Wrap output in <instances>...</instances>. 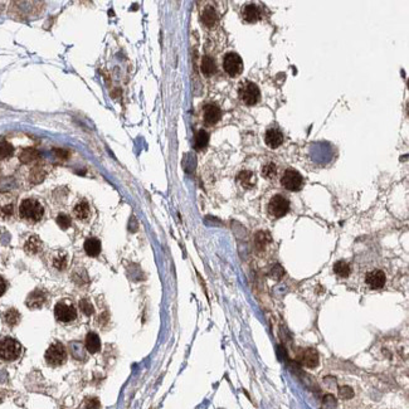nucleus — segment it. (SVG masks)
I'll list each match as a JSON object with an SVG mask.
<instances>
[{"label": "nucleus", "mask_w": 409, "mask_h": 409, "mask_svg": "<svg viewBox=\"0 0 409 409\" xmlns=\"http://www.w3.org/2000/svg\"><path fill=\"white\" fill-rule=\"evenodd\" d=\"M19 214L30 223H37L44 216V208L35 199H24L19 205Z\"/></svg>", "instance_id": "1"}, {"label": "nucleus", "mask_w": 409, "mask_h": 409, "mask_svg": "<svg viewBox=\"0 0 409 409\" xmlns=\"http://www.w3.org/2000/svg\"><path fill=\"white\" fill-rule=\"evenodd\" d=\"M22 345L13 337H3L0 340V359L5 361H14L20 356Z\"/></svg>", "instance_id": "2"}, {"label": "nucleus", "mask_w": 409, "mask_h": 409, "mask_svg": "<svg viewBox=\"0 0 409 409\" xmlns=\"http://www.w3.org/2000/svg\"><path fill=\"white\" fill-rule=\"evenodd\" d=\"M238 94H240L241 101L247 106L256 105L261 98V92H259L258 86L256 83H253V82L248 81L241 84L240 89H238Z\"/></svg>", "instance_id": "3"}, {"label": "nucleus", "mask_w": 409, "mask_h": 409, "mask_svg": "<svg viewBox=\"0 0 409 409\" xmlns=\"http://www.w3.org/2000/svg\"><path fill=\"white\" fill-rule=\"evenodd\" d=\"M46 361L52 366H60L67 360V350L61 342H53L46 351Z\"/></svg>", "instance_id": "4"}, {"label": "nucleus", "mask_w": 409, "mask_h": 409, "mask_svg": "<svg viewBox=\"0 0 409 409\" xmlns=\"http://www.w3.org/2000/svg\"><path fill=\"white\" fill-rule=\"evenodd\" d=\"M54 316H56L57 321L62 324L72 323L77 318V310L70 302L60 301L54 306Z\"/></svg>", "instance_id": "5"}, {"label": "nucleus", "mask_w": 409, "mask_h": 409, "mask_svg": "<svg viewBox=\"0 0 409 409\" xmlns=\"http://www.w3.org/2000/svg\"><path fill=\"white\" fill-rule=\"evenodd\" d=\"M290 210V202L283 195H275L268 203V213L275 218H282Z\"/></svg>", "instance_id": "6"}, {"label": "nucleus", "mask_w": 409, "mask_h": 409, "mask_svg": "<svg viewBox=\"0 0 409 409\" xmlns=\"http://www.w3.org/2000/svg\"><path fill=\"white\" fill-rule=\"evenodd\" d=\"M281 184L285 189L290 191H299L301 190L302 185H304V178L299 171L294 169H287L285 174L282 175L281 179Z\"/></svg>", "instance_id": "7"}, {"label": "nucleus", "mask_w": 409, "mask_h": 409, "mask_svg": "<svg viewBox=\"0 0 409 409\" xmlns=\"http://www.w3.org/2000/svg\"><path fill=\"white\" fill-rule=\"evenodd\" d=\"M224 71L228 73L231 77H237L242 73L243 71V62L240 54L237 53H228L226 54L223 61Z\"/></svg>", "instance_id": "8"}, {"label": "nucleus", "mask_w": 409, "mask_h": 409, "mask_svg": "<svg viewBox=\"0 0 409 409\" xmlns=\"http://www.w3.org/2000/svg\"><path fill=\"white\" fill-rule=\"evenodd\" d=\"M14 214V198L10 194H0V219H9Z\"/></svg>", "instance_id": "9"}, {"label": "nucleus", "mask_w": 409, "mask_h": 409, "mask_svg": "<svg viewBox=\"0 0 409 409\" xmlns=\"http://www.w3.org/2000/svg\"><path fill=\"white\" fill-rule=\"evenodd\" d=\"M385 281H387V277H385V273L382 269L370 271L368 272L365 276V282L368 283L373 290H380V288L384 287Z\"/></svg>", "instance_id": "10"}, {"label": "nucleus", "mask_w": 409, "mask_h": 409, "mask_svg": "<svg viewBox=\"0 0 409 409\" xmlns=\"http://www.w3.org/2000/svg\"><path fill=\"white\" fill-rule=\"evenodd\" d=\"M300 361L304 366L309 369H315L316 366L320 364V358H319V353L315 349H306L302 351L301 356H300Z\"/></svg>", "instance_id": "11"}, {"label": "nucleus", "mask_w": 409, "mask_h": 409, "mask_svg": "<svg viewBox=\"0 0 409 409\" xmlns=\"http://www.w3.org/2000/svg\"><path fill=\"white\" fill-rule=\"evenodd\" d=\"M203 116H204V121L208 125H216L217 122L221 120V108L214 103H209L203 110Z\"/></svg>", "instance_id": "12"}, {"label": "nucleus", "mask_w": 409, "mask_h": 409, "mask_svg": "<svg viewBox=\"0 0 409 409\" xmlns=\"http://www.w3.org/2000/svg\"><path fill=\"white\" fill-rule=\"evenodd\" d=\"M264 141H266L267 146L271 149H277L278 146L282 145L283 143V134L276 127H271L267 130L266 136H264Z\"/></svg>", "instance_id": "13"}, {"label": "nucleus", "mask_w": 409, "mask_h": 409, "mask_svg": "<svg viewBox=\"0 0 409 409\" xmlns=\"http://www.w3.org/2000/svg\"><path fill=\"white\" fill-rule=\"evenodd\" d=\"M46 300H47V296L43 291L34 290L33 292H30L29 296L27 297L25 305H27V306L32 310L41 309V307L46 304Z\"/></svg>", "instance_id": "14"}, {"label": "nucleus", "mask_w": 409, "mask_h": 409, "mask_svg": "<svg viewBox=\"0 0 409 409\" xmlns=\"http://www.w3.org/2000/svg\"><path fill=\"white\" fill-rule=\"evenodd\" d=\"M84 346H86L87 351L91 354H96L100 351L101 349V341H100V336L91 331L88 334L86 335V339H84Z\"/></svg>", "instance_id": "15"}, {"label": "nucleus", "mask_w": 409, "mask_h": 409, "mask_svg": "<svg viewBox=\"0 0 409 409\" xmlns=\"http://www.w3.org/2000/svg\"><path fill=\"white\" fill-rule=\"evenodd\" d=\"M237 181L240 183V185L245 189H250L254 186L256 184V178H254V174L252 171H248V170H243L238 174L237 176Z\"/></svg>", "instance_id": "16"}, {"label": "nucleus", "mask_w": 409, "mask_h": 409, "mask_svg": "<svg viewBox=\"0 0 409 409\" xmlns=\"http://www.w3.org/2000/svg\"><path fill=\"white\" fill-rule=\"evenodd\" d=\"M83 247L84 252H86L89 257L98 256L101 252V242L97 240V238H87Z\"/></svg>", "instance_id": "17"}, {"label": "nucleus", "mask_w": 409, "mask_h": 409, "mask_svg": "<svg viewBox=\"0 0 409 409\" xmlns=\"http://www.w3.org/2000/svg\"><path fill=\"white\" fill-rule=\"evenodd\" d=\"M42 247H43V243H42V241L39 240V237H37V236H32V237L28 238V241L25 242V250H27L28 253H30V254H37V253H39L42 250Z\"/></svg>", "instance_id": "18"}, {"label": "nucleus", "mask_w": 409, "mask_h": 409, "mask_svg": "<svg viewBox=\"0 0 409 409\" xmlns=\"http://www.w3.org/2000/svg\"><path fill=\"white\" fill-rule=\"evenodd\" d=\"M243 18L248 23L257 22L259 19V9L253 4H248L243 8Z\"/></svg>", "instance_id": "19"}, {"label": "nucleus", "mask_w": 409, "mask_h": 409, "mask_svg": "<svg viewBox=\"0 0 409 409\" xmlns=\"http://www.w3.org/2000/svg\"><path fill=\"white\" fill-rule=\"evenodd\" d=\"M73 213H75L76 218H79L80 221H86L89 216V207L86 202H80L79 204H76L73 208Z\"/></svg>", "instance_id": "20"}, {"label": "nucleus", "mask_w": 409, "mask_h": 409, "mask_svg": "<svg viewBox=\"0 0 409 409\" xmlns=\"http://www.w3.org/2000/svg\"><path fill=\"white\" fill-rule=\"evenodd\" d=\"M38 158H39V153H38V151L35 150V149H33V148L24 149V150L20 153V155H19V159H20V162L24 163V164L32 163L33 160H37Z\"/></svg>", "instance_id": "21"}, {"label": "nucleus", "mask_w": 409, "mask_h": 409, "mask_svg": "<svg viewBox=\"0 0 409 409\" xmlns=\"http://www.w3.org/2000/svg\"><path fill=\"white\" fill-rule=\"evenodd\" d=\"M202 71L205 76H210V75H213V73H216L217 66L212 57H208V56L203 57Z\"/></svg>", "instance_id": "22"}, {"label": "nucleus", "mask_w": 409, "mask_h": 409, "mask_svg": "<svg viewBox=\"0 0 409 409\" xmlns=\"http://www.w3.org/2000/svg\"><path fill=\"white\" fill-rule=\"evenodd\" d=\"M68 264V256L67 253L62 252V250H60V252L56 253V256L53 257V266L56 267L57 269H60V271H63V269L67 267Z\"/></svg>", "instance_id": "23"}, {"label": "nucleus", "mask_w": 409, "mask_h": 409, "mask_svg": "<svg viewBox=\"0 0 409 409\" xmlns=\"http://www.w3.org/2000/svg\"><path fill=\"white\" fill-rule=\"evenodd\" d=\"M202 20H203V23L207 25V27H213V25L216 24L217 14H216V11H214V9L208 6V8L203 11Z\"/></svg>", "instance_id": "24"}, {"label": "nucleus", "mask_w": 409, "mask_h": 409, "mask_svg": "<svg viewBox=\"0 0 409 409\" xmlns=\"http://www.w3.org/2000/svg\"><path fill=\"white\" fill-rule=\"evenodd\" d=\"M334 272L339 276V277L345 278L349 277L351 269H350V266L345 261H337L336 263L334 264Z\"/></svg>", "instance_id": "25"}, {"label": "nucleus", "mask_w": 409, "mask_h": 409, "mask_svg": "<svg viewBox=\"0 0 409 409\" xmlns=\"http://www.w3.org/2000/svg\"><path fill=\"white\" fill-rule=\"evenodd\" d=\"M4 320L9 326H15L20 321V314L18 313V310L10 309L4 314Z\"/></svg>", "instance_id": "26"}, {"label": "nucleus", "mask_w": 409, "mask_h": 409, "mask_svg": "<svg viewBox=\"0 0 409 409\" xmlns=\"http://www.w3.org/2000/svg\"><path fill=\"white\" fill-rule=\"evenodd\" d=\"M209 143V134L204 130H200L198 131L197 136H195V148L197 149H204L205 146Z\"/></svg>", "instance_id": "27"}, {"label": "nucleus", "mask_w": 409, "mask_h": 409, "mask_svg": "<svg viewBox=\"0 0 409 409\" xmlns=\"http://www.w3.org/2000/svg\"><path fill=\"white\" fill-rule=\"evenodd\" d=\"M14 149L6 141H0V159H8L13 155Z\"/></svg>", "instance_id": "28"}, {"label": "nucleus", "mask_w": 409, "mask_h": 409, "mask_svg": "<svg viewBox=\"0 0 409 409\" xmlns=\"http://www.w3.org/2000/svg\"><path fill=\"white\" fill-rule=\"evenodd\" d=\"M277 174V167L275 164H267L262 167V175L266 179H273Z\"/></svg>", "instance_id": "29"}, {"label": "nucleus", "mask_w": 409, "mask_h": 409, "mask_svg": "<svg viewBox=\"0 0 409 409\" xmlns=\"http://www.w3.org/2000/svg\"><path fill=\"white\" fill-rule=\"evenodd\" d=\"M339 396L344 401H349V399H351L354 397L353 388L350 387V385H342L339 389Z\"/></svg>", "instance_id": "30"}, {"label": "nucleus", "mask_w": 409, "mask_h": 409, "mask_svg": "<svg viewBox=\"0 0 409 409\" xmlns=\"http://www.w3.org/2000/svg\"><path fill=\"white\" fill-rule=\"evenodd\" d=\"M79 307H80V310H81L82 313H83L84 315H87V316H91L92 314H93V311H94L93 306H92V304L88 301V300H84V299L81 300V301H80V304H79Z\"/></svg>", "instance_id": "31"}, {"label": "nucleus", "mask_w": 409, "mask_h": 409, "mask_svg": "<svg viewBox=\"0 0 409 409\" xmlns=\"http://www.w3.org/2000/svg\"><path fill=\"white\" fill-rule=\"evenodd\" d=\"M269 242H271V238H269L268 233H266V232H258V233H257L256 243L259 248L264 247V245Z\"/></svg>", "instance_id": "32"}, {"label": "nucleus", "mask_w": 409, "mask_h": 409, "mask_svg": "<svg viewBox=\"0 0 409 409\" xmlns=\"http://www.w3.org/2000/svg\"><path fill=\"white\" fill-rule=\"evenodd\" d=\"M57 224L61 227L62 229H67L71 227V218L68 216H66V214H60V216L57 217Z\"/></svg>", "instance_id": "33"}, {"label": "nucleus", "mask_w": 409, "mask_h": 409, "mask_svg": "<svg viewBox=\"0 0 409 409\" xmlns=\"http://www.w3.org/2000/svg\"><path fill=\"white\" fill-rule=\"evenodd\" d=\"M100 408V402L96 398H89L86 401V409H98Z\"/></svg>", "instance_id": "34"}, {"label": "nucleus", "mask_w": 409, "mask_h": 409, "mask_svg": "<svg viewBox=\"0 0 409 409\" xmlns=\"http://www.w3.org/2000/svg\"><path fill=\"white\" fill-rule=\"evenodd\" d=\"M6 291V283L5 281H4V278L0 276V296H3L4 294H5Z\"/></svg>", "instance_id": "35"}, {"label": "nucleus", "mask_w": 409, "mask_h": 409, "mask_svg": "<svg viewBox=\"0 0 409 409\" xmlns=\"http://www.w3.org/2000/svg\"><path fill=\"white\" fill-rule=\"evenodd\" d=\"M0 401H1V397H0Z\"/></svg>", "instance_id": "36"}]
</instances>
